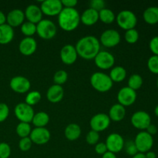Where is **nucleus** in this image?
Returning a JSON list of instances; mask_svg holds the SVG:
<instances>
[{
	"label": "nucleus",
	"instance_id": "nucleus-1",
	"mask_svg": "<svg viewBox=\"0 0 158 158\" xmlns=\"http://www.w3.org/2000/svg\"><path fill=\"white\" fill-rule=\"evenodd\" d=\"M75 48L81 58L92 60L100 51V43L94 35H86L77 42Z\"/></svg>",
	"mask_w": 158,
	"mask_h": 158
},
{
	"label": "nucleus",
	"instance_id": "nucleus-2",
	"mask_svg": "<svg viewBox=\"0 0 158 158\" xmlns=\"http://www.w3.org/2000/svg\"><path fill=\"white\" fill-rule=\"evenodd\" d=\"M80 23V15L78 11L73 8H63L58 15V23L62 29L67 32L74 30L78 27Z\"/></svg>",
	"mask_w": 158,
	"mask_h": 158
},
{
	"label": "nucleus",
	"instance_id": "nucleus-3",
	"mask_svg": "<svg viewBox=\"0 0 158 158\" xmlns=\"http://www.w3.org/2000/svg\"><path fill=\"white\" fill-rule=\"evenodd\" d=\"M91 86L101 93L109 91L113 86V81L109 75L102 72H96L90 77Z\"/></svg>",
	"mask_w": 158,
	"mask_h": 158
},
{
	"label": "nucleus",
	"instance_id": "nucleus-4",
	"mask_svg": "<svg viewBox=\"0 0 158 158\" xmlns=\"http://www.w3.org/2000/svg\"><path fill=\"white\" fill-rule=\"evenodd\" d=\"M117 23L118 26L125 30L135 29L137 23V19L134 12L131 10H122L117 15Z\"/></svg>",
	"mask_w": 158,
	"mask_h": 158
},
{
	"label": "nucleus",
	"instance_id": "nucleus-5",
	"mask_svg": "<svg viewBox=\"0 0 158 158\" xmlns=\"http://www.w3.org/2000/svg\"><path fill=\"white\" fill-rule=\"evenodd\" d=\"M56 32V26L49 19H42L36 24V33L43 40H51L55 37Z\"/></svg>",
	"mask_w": 158,
	"mask_h": 158
},
{
	"label": "nucleus",
	"instance_id": "nucleus-6",
	"mask_svg": "<svg viewBox=\"0 0 158 158\" xmlns=\"http://www.w3.org/2000/svg\"><path fill=\"white\" fill-rule=\"evenodd\" d=\"M134 141L138 152L143 153V154L151 151L154 145L153 136L148 134L146 131H142L139 132L136 136Z\"/></svg>",
	"mask_w": 158,
	"mask_h": 158
},
{
	"label": "nucleus",
	"instance_id": "nucleus-7",
	"mask_svg": "<svg viewBox=\"0 0 158 158\" xmlns=\"http://www.w3.org/2000/svg\"><path fill=\"white\" fill-rule=\"evenodd\" d=\"M14 113H15L16 118L19 120H20V122L28 123L32 122V118L35 115V113H34L32 106L26 103H18L15 106Z\"/></svg>",
	"mask_w": 158,
	"mask_h": 158
},
{
	"label": "nucleus",
	"instance_id": "nucleus-8",
	"mask_svg": "<svg viewBox=\"0 0 158 158\" xmlns=\"http://www.w3.org/2000/svg\"><path fill=\"white\" fill-rule=\"evenodd\" d=\"M96 66L100 69L106 70L114 66L115 58L114 55L107 51H100L94 58Z\"/></svg>",
	"mask_w": 158,
	"mask_h": 158
},
{
	"label": "nucleus",
	"instance_id": "nucleus-9",
	"mask_svg": "<svg viewBox=\"0 0 158 158\" xmlns=\"http://www.w3.org/2000/svg\"><path fill=\"white\" fill-rule=\"evenodd\" d=\"M131 121L133 126L137 129L146 130L151 123V117L146 111L138 110L133 114Z\"/></svg>",
	"mask_w": 158,
	"mask_h": 158
},
{
	"label": "nucleus",
	"instance_id": "nucleus-10",
	"mask_svg": "<svg viewBox=\"0 0 158 158\" xmlns=\"http://www.w3.org/2000/svg\"><path fill=\"white\" fill-rule=\"evenodd\" d=\"M120 35L117 30L113 29H106L100 35V43L105 47H114L120 42Z\"/></svg>",
	"mask_w": 158,
	"mask_h": 158
},
{
	"label": "nucleus",
	"instance_id": "nucleus-11",
	"mask_svg": "<svg viewBox=\"0 0 158 158\" xmlns=\"http://www.w3.org/2000/svg\"><path fill=\"white\" fill-rule=\"evenodd\" d=\"M124 142V140L120 134L113 133L108 136L105 143H106L107 151L116 154L123 149Z\"/></svg>",
	"mask_w": 158,
	"mask_h": 158
},
{
	"label": "nucleus",
	"instance_id": "nucleus-12",
	"mask_svg": "<svg viewBox=\"0 0 158 158\" xmlns=\"http://www.w3.org/2000/svg\"><path fill=\"white\" fill-rule=\"evenodd\" d=\"M117 100L122 106H129L134 104L137 100V93L128 86L121 88L117 94Z\"/></svg>",
	"mask_w": 158,
	"mask_h": 158
},
{
	"label": "nucleus",
	"instance_id": "nucleus-13",
	"mask_svg": "<svg viewBox=\"0 0 158 158\" xmlns=\"http://www.w3.org/2000/svg\"><path fill=\"white\" fill-rule=\"evenodd\" d=\"M89 124L93 131L98 133L101 132L109 127L110 119L106 114H97L91 118Z\"/></svg>",
	"mask_w": 158,
	"mask_h": 158
},
{
	"label": "nucleus",
	"instance_id": "nucleus-14",
	"mask_svg": "<svg viewBox=\"0 0 158 158\" xmlns=\"http://www.w3.org/2000/svg\"><path fill=\"white\" fill-rule=\"evenodd\" d=\"M43 14L49 16L58 15L63 9L60 0H46L42 2L40 6Z\"/></svg>",
	"mask_w": 158,
	"mask_h": 158
},
{
	"label": "nucleus",
	"instance_id": "nucleus-15",
	"mask_svg": "<svg viewBox=\"0 0 158 158\" xmlns=\"http://www.w3.org/2000/svg\"><path fill=\"white\" fill-rule=\"evenodd\" d=\"M9 86L14 92L18 93V94H25L29 90L31 87V83L26 77L17 76L11 79Z\"/></svg>",
	"mask_w": 158,
	"mask_h": 158
},
{
	"label": "nucleus",
	"instance_id": "nucleus-16",
	"mask_svg": "<svg viewBox=\"0 0 158 158\" xmlns=\"http://www.w3.org/2000/svg\"><path fill=\"white\" fill-rule=\"evenodd\" d=\"M50 136V132L46 127H35L31 131L29 138L32 143L43 145L49 141Z\"/></svg>",
	"mask_w": 158,
	"mask_h": 158
},
{
	"label": "nucleus",
	"instance_id": "nucleus-17",
	"mask_svg": "<svg viewBox=\"0 0 158 158\" xmlns=\"http://www.w3.org/2000/svg\"><path fill=\"white\" fill-rule=\"evenodd\" d=\"M77 49L73 45L67 44L62 48L60 51V58L62 62L66 65L73 64L77 60Z\"/></svg>",
	"mask_w": 158,
	"mask_h": 158
},
{
	"label": "nucleus",
	"instance_id": "nucleus-18",
	"mask_svg": "<svg viewBox=\"0 0 158 158\" xmlns=\"http://www.w3.org/2000/svg\"><path fill=\"white\" fill-rule=\"evenodd\" d=\"M37 49V43L32 37H26L23 39L19 45L20 52L24 56H31Z\"/></svg>",
	"mask_w": 158,
	"mask_h": 158
},
{
	"label": "nucleus",
	"instance_id": "nucleus-19",
	"mask_svg": "<svg viewBox=\"0 0 158 158\" xmlns=\"http://www.w3.org/2000/svg\"><path fill=\"white\" fill-rule=\"evenodd\" d=\"M25 18L28 19V22L36 25L43 19V12L41 9L35 5H29L26 7L24 12Z\"/></svg>",
	"mask_w": 158,
	"mask_h": 158
},
{
	"label": "nucleus",
	"instance_id": "nucleus-20",
	"mask_svg": "<svg viewBox=\"0 0 158 158\" xmlns=\"http://www.w3.org/2000/svg\"><path fill=\"white\" fill-rule=\"evenodd\" d=\"M25 19V14L21 9H15L10 11L6 15V22L11 27H17L22 26Z\"/></svg>",
	"mask_w": 158,
	"mask_h": 158
},
{
	"label": "nucleus",
	"instance_id": "nucleus-21",
	"mask_svg": "<svg viewBox=\"0 0 158 158\" xmlns=\"http://www.w3.org/2000/svg\"><path fill=\"white\" fill-rule=\"evenodd\" d=\"M64 96L63 88L60 85L54 84L48 89L46 93V97L51 103H59L61 101Z\"/></svg>",
	"mask_w": 158,
	"mask_h": 158
},
{
	"label": "nucleus",
	"instance_id": "nucleus-22",
	"mask_svg": "<svg viewBox=\"0 0 158 158\" xmlns=\"http://www.w3.org/2000/svg\"><path fill=\"white\" fill-rule=\"evenodd\" d=\"M99 20V12L94 9L89 8L86 9L80 15V21L88 26L96 24Z\"/></svg>",
	"mask_w": 158,
	"mask_h": 158
},
{
	"label": "nucleus",
	"instance_id": "nucleus-23",
	"mask_svg": "<svg viewBox=\"0 0 158 158\" xmlns=\"http://www.w3.org/2000/svg\"><path fill=\"white\" fill-rule=\"evenodd\" d=\"M14 38L13 28L6 23L0 26V44L6 45Z\"/></svg>",
	"mask_w": 158,
	"mask_h": 158
},
{
	"label": "nucleus",
	"instance_id": "nucleus-24",
	"mask_svg": "<svg viewBox=\"0 0 158 158\" xmlns=\"http://www.w3.org/2000/svg\"><path fill=\"white\" fill-rule=\"evenodd\" d=\"M125 115H126V110L124 106L120 105V103H116L110 107L108 116L110 120L119 122L123 120Z\"/></svg>",
	"mask_w": 158,
	"mask_h": 158
},
{
	"label": "nucleus",
	"instance_id": "nucleus-25",
	"mask_svg": "<svg viewBox=\"0 0 158 158\" xmlns=\"http://www.w3.org/2000/svg\"><path fill=\"white\" fill-rule=\"evenodd\" d=\"M143 18L147 23L154 25L158 23V6H150L143 13Z\"/></svg>",
	"mask_w": 158,
	"mask_h": 158
},
{
	"label": "nucleus",
	"instance_id": "nucleus-26",
	"mask_svg": "<svg viewBox=\"0 0 158 158\" xmlns=\"http://www.w3.org/2000/svg\"><path fill=\"white\" fill-rule=\"evenodd\" d=\"M65 137L69 140H77L81 135V128L77 123H69L64 131Z\"/></svg>",
	"mask_w": 158,
	"mask_h": 158
},
{
	"label": "nucleus",
	"instance_id": "nucleus-27",
	"mask_svg": "<svg viewBox=\"0 0 158 158\" xmlns=\"http://www.w3.org/2000/svg\"><path fill=\"white\" fill-rule=\"evenodd\" d=\"M110 77L111 80L116 83H120V82L123 81L127 77V71L123 66H114L110 73Z\"/></svg>",
	"mask_w": 158,
	"mask_h": 158
},
{
	"label": "nucleus",
	"instance_id": "nucleus-28",
	"mask_svg": "<svg viewBox=\"0 0 158 158\" xmlns=\"http://www.w3.org/2000/svg\"><path fill=\"white\" fill-rule=\"evenodd\" d=\"M49 122V116L46 112H39L35 114L32 123L35 127H45Z\"/></svg>",
	"mask_w": 158,
	"mask_h": 158
},
{
	"label": "nucleus",
	"instance_id": "nucleus-29",
	"mask_svg": "<svg viewBox=\"0 0 158 158\" xmlns=\"http://www.w3.org/2000/svg\"><path fill=\"white\" fill-rule=\"evenodd\" d=\"M115 14L110 9L105 8L99 12V19L102 23H106V24H110L115 20Z\"/></svg>",
	"mask_w": 158,
	"mask_h": 158
},
{
	"label": "nucleus",
	"instance_id": "nucleus-30",
	"mask_svg": "<svg viewBox=\"0 0 158 158\" xmlns=\"http://www.w3.org/2000/svg\"><path fill=\"white\" fill-rule=\"evenodd\" d=\"M142 85H143V78L141 76L135 73L130 77L128 80V87L136 91L137 89H140Z\"/></svg>",
	"mask_w": 158,
	"mask_h": 158
},
{
	"label": "nucleus",
	"instance_id": "nucleus-31",
	"mask_svg": "<svg viewBox=\"0 0 158 158\" xmlns=\"http://www.w3.org/2000/svg\"><path fill=\"white\" fill-rule=\"evenodd\" d=\"M32 131V128L29 123L20 122L16 127V133L21 138L29 137Z\"/></svg>",
	"mask_w": 158,
	"mask_h": 158
},
{
	"label": "nucleus",
	"instance_id": "nucleus-32",
	"mask_svg": "<svg viewBox=\"0 0 158 158\" xmlns=\"http://www.w3.org/2000/svg\"><path fill=\"white\" fill-rule=\"evenodd\" d=\"M21 32L26 37H31L36 32V25L30 22L23 23L21 26Z\"/></svg>",
	"mask_w": 158,
	"mask_h": 158
},
{
	"label": "nucleus",
	"instance_id": "nucleus-33",
	"mask_svg": "<svg viewBox=\"0 0 158 158\" xmlns=\"http://www.w3.org/2000/svg\"><path fill=\"white\" fill-rule=\"evenodd\" d=\"M41 94L39 91H31L28 93L26 97V103L29 106H34L37 104L41 100Z\"/></svg>",
	"mask_w": 158,
	"mask_h": 158
},
{
	"label": "nucleus",
	"instance_id": "nucleus-34",
	"mask_svg": "<svg viewBox=\"0 0 158 158\" xmlns=\"http://www.w3.org/2000/svg\"><path fill=\"white\" fill-rule=\"evenodd\" d=\"M125 40L127 43L130 44H134L137 42L139 40V32L136 29H131L129 30H127L124 35Z\"/></svg>",
	"mask_w": 158,
	"mask_h": 158
},
{
	"label": "nucleus",
	"instance_id": "nucleus-35",
	"mask_svg": "<svg viewBox=\"0 0 158 158\" xmlns=\"http://www.w3.org/2000/svg\"><path fill=\"white\" fill-rule=\"evenodd\" d=\"M68 74L65 70H58L53 77V81L55 84L60 85L61 86L62 84L66 83L67 81Z\"/></svg>",
	"mask_w": 158,
	"mask_h": 158
},
{
	"label": "nucleus",
	"instance_id": "nucleus-36",
	"mask_svg": "<svg viewBox=\"0 0 158 158\" xmlns=\"http://www.w3.org/2000/svg\"><path fill=\"white\" fill-rule=\"evenodd\" d=\"M148 67L151 73L158 74V56L153 55L148 59Z\"/></svg>",
	"mask_w": 158,
	"mask_h": 158
},
{
	"label": "nucleus",
	"instance_id": "nucleus-37",
	"mask_svg": "<svg viewBox=\"0 0 158 158\" xmlns=\"http://www.w3.org/2000/svg\"><path fill=\"white\" fill-rule=\"evenodd\" d=\"M123 149L125 150L126 153L131 156H134L138 153V151L137 149L134 140H129L127 141L124 142V146H123Z\"/></svg>",
	"mask_w": 158,
	"mask_h": 158
},
{
	"label": "nucleus",
	"instance_id": "nucleus-38",
	"mask_svg": "<svg viewBox=\"0 0 158 158\" xmlns=\"http://www.w3.org/2000/svg\"><path fill=\"white\" fill-rule=\"evenodd\" d=\"M86 142L90 145H96L97 142L100 140V134L97 131L91 130L87 134H86Z\"/></svg>",
	"mask_w": 158,
	"mask_h": 158
},
{
	"label": "nucleus",
	"instance_id": "nucleus-39",
	"mask_svg": "<svg viewBox=\"0 0 158 158\" xmlns=\"http://www.w3.org/2000/svg\"><path fill=\"white\" fill-rule=\"evenodd\" d=\"M11 155V148L7 143H0V158H9Z\"/></svg>",
	"mask_w": 158,
	"mask_h": 158
},
{
	"label": "nucleus",
	"instance_id": "nucleus-40",
	"mask_svg": "<svg viewBox=\"0 0 158 158\" xmlns=\"http://www.w3.org/2000/svg\"><path fill=\"white\" fill-rule=\"evenodd\" d=\"M32 140L29 138V137H24V138H21L19 143V149L22 151H28L30 150L31 147H32Z\"/></svg>",
	"mask_w": 158,
	"mask_h": 158
},
{
	"label": "nucleus",
	"instance_id": "nucleus-41",
	"mask_svg": "<svg viewBox=\"0 0 158 158\" xmlns=\"http://www.w3.org/2000/svg\"><path fill=\"white\" fill-rule=\"evenodd\" d=\"M9 114V108L6 103H0V123L5 121Z\"/></svg>",
	"mask_w": 158,
	"mask_h": 158
},
{
	"label": "nucleus",
	"instance_id": "nucleus-42",
	"mask_svg": "<svg viewBox=\"0 0 158 158\" xmlns=\"http://www.w3.org/2000/svg\"><path fill=\"white\" fill-rule=\"evenodd\" d=\"M89 6H90L91 9H94V10L100 12L102 9H105V6H106V2L103 0H92L89 2Z\"/></svg>",
	"mask_w": 158,
	"mask_h": 158
},
{
	"label": "nucleus",
	"instance_id": "nucleus-43",
	"mask_svg": "<svg viewBox=\"0 0 158 158\" xmlns=\"http://www.w3.org/2000/svg\"><path fill=\"white\" fill-rule=\"evenodd\" d=\"M149 47L154 55L158 56V35L154 36L149 43Z\"/></svg>",
	"mask_w": 158,
	"mask_h": 158
},
{
	"label": "nucleus",
	"instance_id": "nucleus-44",
	"mask_svg": "<svg viewBox=\"0 0 158 158\" xmlns=\"http://www.w3.org/2000/svg\"><path fill=\"white\" fill-rule=\"evenodd\" d=\"M94 149H95V152L100 155H103L105 153L108 151L105 143H97Z\"/></svg>",
	"mask_w": 158,
	"mask_h": 158
},
{
	"label": "nucleus",
	"instance_id": "nucleus-45",
	"mask_svg": "<svg viewBox=\"0 0 158 158\" xmlns=\"http://www.w3.org/2000/svg\"><path fill=\"white\" fill-rule=\"evenodd\" d=\"M62 5L64 6V8H69V9H73L77 6L78 2L77 0H62Z\"/></svg>",
	"mask_w": 158,
	"mask_h": 158
},
{
	"label": "nucleus",
	"instance_id": "nucleus-46",
	"mask_svg": "<svg viewBox=\"0 0 158 158\" xmlns=\"http://www.w3.org/2000/svg\"><path fill=\"white\" fill-rule=\"evenodd\" d=\"M146 131L148 133V134H150L151 135L153 136L157 132V127L154 124L151 123V124L148 126V127L146 129Z\"/></svg>",
	"mask_w": 158,
	"mask_h": 158
},
{
	"label": "nucleus",
	"instance_id": "nucleus-47",
	"mask_svg": "<svg viewBox=\"0 0 158 158\" xmlns=\"http://www.w3.org/2000/svg\"><path fill=\"white\" fill-rule=\"evenodd\" d=\"M6 15L3 12L0 10V26L3 24H6Z\"/></svg>",
	"mask_w": 158,
	"mask_h": 158
},
{
	"label": "nucleus",
	"instance_id": "nucleus-48",
	"mask_svg": "<svg viewBox=\"0 0 158 158\" xmlns=\"http://www.w3.org/2000/svg\"><path fill=\"white\" fill-rule=\"evenodd\" d=\"M102 158H117L115 154L114 153H111L110 151L105 153L103 155H102Z\"/></svg>",
	"mask_w": 158,
	"mask_h": 158
},
{
	"label": "nucleus",
	"instance_id": "nucleus-49",
	"mask_svg": "<svg viewBox=\"0 0 158 158\" xmlns=\"http://www.w3.org/2000/svg\"><path fill=\"white\" fill-rule=\"evenodd\" d=\"M145 156H146V158H156L157 157V155H156V153L154 152V151H149L147 153H145Z\"/></svg>",
	"mask_w": 158,
	"mask_h": 158
},
{
	"label": "nucleus",
	"instance_id": "nucleus-50",
	"mask_svg": "<svg viewBox=\"0 0 158 158\" xmlns=\"http://www.w3.org/2000/svg\"><path fill=\"white\" fill-rule=\"evenodd\" d=\"M132 158H146V156H145V154L138 152L137 154H135L134 156H133Z\"/></svg>",
	"mask_w": 158,
	"mask_h": 158
},
{
	"label": "nucleus",
	"instance_id": "nucleus-51",
	"mask_svg": "<svg viewBox=\"0 0 158 158\" xmlns=\"http://www.w3.org/2000/svg\"><path fill=\"white\" fill-rule=\"evenodd\" d=\"M154 113H155L156 116H157L158 117V104L155 106V108H154Z\"/></svg>",
	"mask_w": 158,
	"mask_h": 158
},
{
	"label": "nucleus",
	"instance_id": "nucleus-52",
	"mask_svg": "<svg viewBox=\"0 0 158 158\" xmlns=\"http://www.w3.org/2000/svg\"><path fill=\"white\" fill-rule=\"evenodd\" d=\"M157 87H158V78H157Z\"/></svg>",
	"mask_w": 158,
	"mask_h": 158
}]
</instances>
